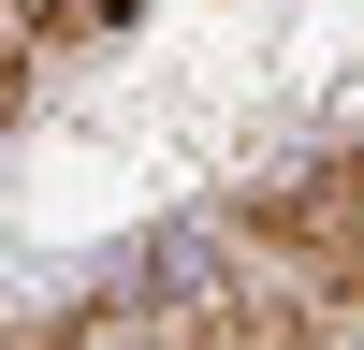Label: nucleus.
<instances>
[{"label":"nucleus","instance_id":"nucleus-2","mask_svg":"<svg viewBox=\"0 0 364 350\" xmlns=\"http://www.w3.org/2000/svg\"><path fill=\"white\" fill-rule=\"evenodd\" d=\"M15 102H29V44H15V15H0V132H15Z\"/></svg>","mask_w":364,"mask_h":350},{"label":"nucleus","instance_id":"nucleus-1","mask_svg":"<svg viewBox=\"0 0 364 350\" xmlns=\"http://www.w3.org/2000/svg\"><path fill=\"white\" fill-rule=\"evenodd\" d=\"M15 15V44H102V29H132V0H0Z\"/></svg>","mask_w":364,"mask_h":350}]
</instances>
